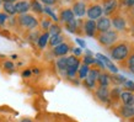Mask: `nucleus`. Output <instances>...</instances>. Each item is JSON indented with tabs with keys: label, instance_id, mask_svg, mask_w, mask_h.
Segmentation results:
<instances>
[{
	"label": "nucleus",
	"instance_id": "f257e3e1",
	"mask_svg": "<svg viewBox=\"0 0 134 122\" xmlns=\"http://www.w3.org/2000/svg\"><path fill=\"white\" fill-rule=\"evenodd\" d=\"M134 51L133 43L129 42V41H118L116 42L113 46H111L108 48V52H110V59L112 62H117L119 64H123L126 59L130 56V53Z\"/></svg>",
	"mask_w": 134,
	"mask_h": 122
},
{
	"label": "nucleus",
	"instance_id": "f03ea898",
	"mask_svg": "<svg viewBox=\"0 0 134 122\" xmlns=\"http://www.w3.org/2000/svg\"><path fill=\"white\" fill-rule=\"evenodd\" d=\"M16 24L17 26H21L22 29L27 30V31H33V30L38 29V25H40V21L35 15L32 14H24V15H17L16 16Z\"/></svg>",
	"mask_w": 134,
	"mask_h": 122
},
{
	"label": "nucleus",
	"instance_id": "7ed1b4c3",
	"mask_svg": "<svg viewBox=\"0 0 134 122\" xmlns=\"http://www.w3.org/2000/svg\"><path fill=\"white\" fill-rule=\"evenodd\" d=\"M101 47L105 48H110L111 46H113L116 42L119 41V33L117 31H114L113 29L107 31V32H102V33H97V36L95 37Z\"/></svg>",
	"mask_w": 134,
	"mask_h": 122
},
{
	"label": "nucleus",
	"instance_id": "20e7f679",
	"mask_svg": "<svg viewBox=\"0 0 134 122\" xmlns=\"http://www.w3.org/2000/svg\"><path fill=\"white\" fill-rule=\"evenodd\" d=\"M102 70H100L98 68L96 67H90V70H89V74L87 77L81 80V84L84 85V88H86L87 90L90 91H93V90L97 88V78L100 75Z\"/></svg>",
	"mask_w": 134,
	"mask_h": 122
},
{
	"label": "nucleus",
	"instance_id": "39448f33",
	"mask_svg": "<svg viewBox=\"0 0 134 122\" xmlns=\"http://www.w3.org/2000/svg\"><path fill=\"white\" fill-rule=\"evenodd\" d=\"M111 19V24H112V27H113L114 31L119 32H124L128 30V22H127V19L123 16L121 11L116 12L114 15L110 17Z\"/></svg>",
	"mask_w": 134,
	"mask_h": 122
},
{
	"label": "nucleus",
	"instance_id": "423d86ee",
	"mask_svg": "<svg viewBox=\"0 0 134 122\" xmlns=\"http://www.w3.org/2000/svg\"><path fill=\"white\" fill-rule=\"evenodd\" d=\"M98 3H100V5H101V8H102L103 16L111 17L116 12L119 11L118 0H98Z\"/></svg>",
	"mask_w": 134,
	"mask_h": 122
},
{
	"label": "nucleus",
	"instance_id": "0eeeda50",
	"mask_svg": "<svg viewBox=\"0 0 134 122\" xmlns=\"http://www.w3.org/2000/svg\"><path fill=\"white\" fill-rule=\"evenodd\" d=\"M101 16H103V12H102V8L98 1H91L87 4L86 8V19L96 21L97 19H100Z\"/></svg>",
	"mask_w": 134,
	"mask_h": 122
},
{
	"label": "nucleus",
	"instance_id": "6e6552de",
	"mask_svg": "<svg viewBox=\"0 0 134 122\" xmlns=\"http://www.w3.org/2000/svg\"><path fill=\"white\" fill-rule=\"evenodd\" d=\"M82 21H84V19H74V20L64 24V29L69 33L81 36L84 33L82 32Z\"/></svg>",
	"mask_w": 134,
	"mask_h": 122
},
{
	"label": "nucleus",
	"instance_id": "1a4fd4ad",
	"mask_svg": "<svg viewBox=\"0 0 134 122\" xmlns=\"http://www.w3.org/2000/svg\"><path fill=\"white\" fill-rule=\"evenodd\" d=\"M86 8H87V4L84 3V1H80V0H75L71 3V11H73L74 16L76 19H84L86 16Z\"/></svg>",
	"mask_w": 134,
	"mask_h": 122
},
{
	"label": "nucleus",
	"instance_id": "9d476101",
	"mask_svg": "<svg viewBox=\"0 0 134 122\" xmlns=\"http://www.w3.org/2000/svg\"><path fill=\"white\" fill-rule=\"evenodd\" d=\"M93 96L101 104H110L111 99H110V88H101L97 86L96 89L93 90Z\"/></svg>",
	"mask_w": 134,
	"mask_h": 122
},
{
	"label": "nucleus",
	"instance_id": "9b49d317",
	"mask_svg": "<svg viewBox=\"0 0 134 122\" xmlns=\"http://www.w3.org/2000/svg\"><path fill=\"white\" fill-rule=\"evenodd\" d=\"M82 32L87 37L97 36V29H96V21L90 20V19H84L82 21Z\"/></svg>",
	"mask_w": 134,
	"mask_h": 122
},
{
	"label": "nucleus",
	"instance_id": "f8f14e48",
	"mask_svg": "<svg viewBox=\"0 0 134 122\" xmlns=\"http://www.w3.org/2000/svg\"><path fill=\"white\" fill-rule=\"evenodd\" d=\"M70 49H71V46L68 43V42H63L60 45L55 46L52 48V54L55 58H60V57H66L70 53Z\"/></svg>",
	"mask_w": 134,
	"mask_h": 122
},
{
	"label": "nucleus",
	"instance_id": "ddd939ff",
	"mask_svg": "<svg viewBox=\"0 0 134 122\" xmlns=\"http://www.w3.org/2000/svg\"><path fill=\"white\" fill-rule=\"evenodd\" d=\"M95 58H96V59H98V61H101L102 63H103V65H105L106 69L110 70L112 74H117L118 73L117 65L114 64L113 62L111 61V59L107 57V56L102 54V53H96V54H95Z\"/></svg>",
	"mask_w": 134,
	"mask_h": 122
},
{
	"label": "nucleus",
	"instance_id": "4468645a",
	"mask_svg": "<svg viewBox=\"0 0 134 122\" xmlns=\"http://www.w3.org/2000/svg\"><path fill=\"white\" fill-rule=\"evenodd\" d=\"M96 29H97V33L107 32L112 30V24H111V19L107 16H101L100 19L96 20Z\"/></svg>",
	"mask_w": 134,
	"mask_h": 122
},
{
	"label": "nucleus",
	"instance_id": "2eb2a0df",
	"mask_svg": "<svg viewBox=\"0 0 134 122\" xmlns=\"http://www.w3.org/2000/svg\"><path fill=\"white\" fill-rule=\"evenodd\" d=\"M58 19H59V24H66L69 21L76 19L74 16L73 11L70 8H60L59 9V12H58Z\"/></svg>",
	"mask_w": 134,
	"mask_h": 122
},
{
	"label": "nucleus",
	"instance_id": "dca6fc26",
	"mask_svg": "<svg viewBox=\"0 0 134 122\" xmlns=\"http://www.w3.org/2000/svg\"><path fill=\"white\" fill-rule=\"evenodd\" d=\"M119 101L122 102L124 106H134V93L122 90L121 91V96H119Z\"/></svg>",
	"mask_w": 134,
	"mask_h": 122
},
{
	"label": "nucleus",
	"instance_id": "f3484780",
	"mask_svg": "<svg viewBox=\"0 0 134 122\" xmlns=\"http://www.w3.org/2000/svg\"><path fill=\"white\" fill-rule=\"evenodd\" d=\"M16 15H24L30 11V1L29 0H19L15 3Z\"/></svg>",
	"mask_w": 134,
	"mask_h": 122
},
{
	"label": "nucleus",
	"instance_id": "a211bd4d",
	"mask_svg": "<svg viewBox=\"0 0 134 122\" xmlns=\"http://www.w3.org/2000/svg\"><path fill=\"white\" fill-rule=\"evenodd\" d=\"M30 1V10L37 15V16H43V5L40 0H29Z\"/></svg>",
	"mask_w": 134,
	"mask_h": 122
},
{
	"label": "nucleus",
	"instance_id": "6ab92c4d",
	"mask_svg": "<svg viewBox=\"0 0 134 122\" xmlns=\"http://www.w3.org/2000/svg\"><path fill=\"white\" fill-rule=\"evenodd\" d=\"M118 115H121L126 120H132L134 117V106H124L122 105L118 110Z\"/></svg>",
	"mask_w": 134,
	"mask_h": 122
},
{
	"label": "nucleus",
	"instance_id": "aec40b11",
	"mask_svg": "<svg viewBox=\"0 0 134 122\" xmlns=\"http://www.w3.org/2000/svg\"><path fill=\"white\" fill-rule=\"evenodd\" d=\"M111 80H110V74L106 72H101L97 78V86L101 88H110Z\"/></svg>",
	"mask_w": 134,
	"mask_h": 122
},
{
	"label": "nucleus",
	"instance_id": "412c9836",
	"mask_svg": "<svg viewBox=\"0 0 134 122\" xmlns=\"http://www.w3.org/2000/svg\"><path fill=\"white\" fill-rule=\"evenodd\" d=\"M3 12H5L9 17L16 16V9H15V3L12 1H8V3H3Z\"/></svg>",
	"mask_w": 134,
	"mask_h": 122
},
{
	"label": "nucleus",
	"instance_id": "4be33fe9",
	"mask_svg": "<svg viewBox=\"0 0 134 122\" xmlns=\"http://www.w3.org/2000/svg\"><path fill=\"white\" fill-rule=\"evenodd\" d=\"M55 65H57V69L63 78L66 77V57H60V58H57L55 61Z\"/></svg>",
	"mask_w": 134,
	"mask_h": 122
},
{
	"label": "nucleus",
	"instance_id": "5701e85b",
	"mask_svg": "<svg viewBox=\"0 0 134 122\" xmlns=\"http://www.w3.org/2000/svg\"><path fill=\"white\" fill-rule=\"evenodd\" d=\"M38 21H40L38 29L41 30V32H48V30L51 27V25L53 24V21L48 16H46V15L41 16V19H38Z\"/></svg>",
	"mask_w": 134,
	"mask_h": 122
},
{
	"label": "nucleus",
	"instance_id": "b1692460",
	"mask_svg": "<svg viewBox=\"0 0 134 122\" xmlns=\"http://www.w3.org/2000/svg\"><path fill=\"white\" fill-rule=\"evenodd\" d=\"M48 41H49V33L48 32H41L38 40H37V47L40 49H46L48 46Z\"/></svg>",
	"mask_w": 134,
	"mask_h": 122
},
{
	"label": "nucleus",
	"instance_id": "393cba45",
	"mask_svg": "<svg viewBox=\"0 0 134 122\" xmlns=\"http://www.w3.org/2000/svg\"><path fill=\"white\" fill-rule=\"evenodd\" d=\"M64 41H65V36L63 33H60V35H54V36H49L48 46L51 48H53V47H55V46L63 43Z\"/></svg>",
	"mask_w": 134,
	"mask_h": 122
},
{
	"label": "nucleus",
	"instance_id": "a878e982",
	"mask_svg": "<svg viewBox=\"0 0 134 122\" xmlns=\"http://www.w3.org/2000/svg\"><path fill=\"white\" fill-rule=\"evenodd\" d=\"M43 15L48 16L53 22H59V19H58V14L54 11V9L52 6H43Z\"/></svg>",
	"mask_w": 134,
	"mask_h": 122
},
{
	"label": "nucleus",
	"instance_id": "bb28decb",
	"mask_svg": "<svg viewBox=\"0 0 134 122\" xmlns=\"http://www.w3.org/2000/svg\"><path fill=\"white\" fill-rule=\"evenodd\" d=\"M89 70H90V67H89V65H86V64H84V63H81V64H80V67H79V69H77L76 78H77V79H79L80 81L84 80V79L87 77V74H89Z\"/></svg>",
	"mask_w": 134,
	"mask_h": 122
},
{
	"label": "nucleus",
	"instance_id": "cd10ccee",
	"mask_svg": "<svg viewBox=\"0 0 134 122\" xmlns=\"http://www.w3.org/2000/svg\"><path fill=\"white\" fill-rule=\"evenodd\" d=\"M63 32V26H62L59 22H53L51 25V27L48 30L49 36H54V35H60Z\"/></svg>",
	"mask_w": 134,
	"mask_h": 122
},
{
	"label": "nucleus",
	"instance_id": "c85d7f7f",
	"mask_svg": "<svg viewBox=\"0 0 134 122\" xmlns=\"http://www.w3.org/2000/svg\"><path fill=\"white\" fill-rule=\"evenodd\" d=\"M110 80H111V83H113L114 85H122L127 79L123 75L117 73V74H110Z\"/></svg>",
	"mask_w": 134,
	"mask_h": 122
},
{
	"label": "nucleus",
	"instance_id": "c756f323",
	"mask_svg": "<svg viewBox=\"0 0 134 122\" xmlns=\"http://www.w3.org/2000/svg\"><path fill=\"white\" fill-rule=\"evenodd\" d=\"M3 69H4V72H6V73L12 74L14 72H15V69H16V64H15L11 59L5 61L4 63H3Z\"/></svg>",
	"mask_w": 134,
	"mask_h": 122
},
{
	"label": "nucleus",
	"instance_id": "7c9ffc66",
	"mask_svg": "<svg viewBox=\"0 0 134 122\" xmlns=\"http://www.w3.org/2000/svg\"><path fill=\"white\" fill-rule=\"evenodd\" d=\"M122 65H124V67H126L127 69L129 70L130 73L134 74V51L130 53V56L127 58L126 62H124Z\"/></svg>",
	"mask_w": 134,
	"mask_h": 122
},
{
	"label": "nucleus",
	"instance_id": "2f4dec72",
	"mask_svg": "<svg viewBox=\"0 0 134 122\" xmlns=\"http://www.w3.org/2000/svg\"><path fill=\"white\" fill-rule=\"evenodd\" d=\"M81 63L89 65V67H93L95 63H96V58H95V56H82Z\"/></svg>",
	"mask_w": 134,
	"mask_h": 122
},
{
	"label": "nucleus",
	"instance_id": "473e14b6",
	"mask_svg": "<svg viewBox=\"0 0 134 122\" xmlns=\"http://www.w3.org/2000/svg\"><path fill=\"white\" fill-rule=\"evenodd\" d=\"M122 90L134 93V80H126L122 84Z\"/></svg>",
	"mask_w": 134,
	"mask_h": 122
},
{
	"label": "nucleus",
	"instance_id": "72a5a7b5",
	"mask_svg": "<svg viewBox=\"0 0 134 122\" xmlns=\"http://www.w3.org/2000/svg\"><path fill=\"white\" fill-rule=\"evenodd\" d=\"M40 35H41V31H40V30H33V31H30L27 38H29L30 42H35V43H36L37 40H38V37H40Z\"/></svg>",
	"mask_w": 134,
	"mask_h": 122
},
{
	"label": "nucleus",
	"instance_id": "f704fd0d",
	"mask_svg": "<svg viewBox=\"0 0 134 122\" xmlns=\"http://www.w3.org/2000/svg\"><path fill=\"white\" fill-rule=\"evenodd\" d=\"M70 52H71L73 56H75V57H77V58L82 57V49L80 48V47H71Z\"/></svg>",
	"mask_w": 134,
	"mask_h": 122
},
{
	"label": "nucleus",
	"instance_id": "c9c22d12",
	"mask_svg": "<svg viewBox=\"0 0 134 122\" xmlns=\"http://www.w3.org/2000/svg\"><path fill=\"white\" fill-rule=\"evenodd\" d=\"M42 3V5L43 6H55V5L59 3V0H40Z\"/></svg>",
	"mask_w": 134,
	"mask_h": 122
},
{
	"label": "nucleus",
	"instance_id": "e433bc0d",
	"mask_svg": "<svg viewBox=\"0 0 134 122\" xmlns=\"http://www.w3.org/2000/svg\"><path fill=\"white\" fill-rule=\"evenodd\" d=\"M21 77L25 78V79H29V78L32 77V70L31 69H25L21 72Z\"/></svg>",
	"mask_w": 134,
	"mask_h": 122
},
{
	"label": "nucleus",
	"instance_id": "4c0bfd02",
	"mask_svg": "<svg viewBox=\"0 0 134 122\" xmlns=\"http://www.w3.org/2000/svg\"><path fill=\"white\" fill-rule=\"evenodd\" d=\"M9 20V16L5 12H0V26H4L5 22Z\"/></svg>",
	"mask_w": 134,
	"mask_h": 122
},
{
	"label": "nucleus",
	"instance_id": "58836bf2",
	"mask_svg": "<svg viewBox=\"0 0 134 122\" xmlns=\"http://www.w3.org/2000/svg\"><path fill=\"white\" fill-rule=\"evenodd\" d=\"M75 42H76L77 43V46H79V47H80V48H84L85 49L86 48V42L84 40H82V38H80V37H77V38H75Z\"/></svg>",
	"mask_w": 134,
	"mask_h": 122
},
{
	"label": "nucleus",
	"instance_id": "ea45409f",
	"mask_svg": "<svg viewBox=\"0 0 134 122\" xmlns=\"http://www.w3.org/2000/svg\"><path fill=\"white\" fill-rule=\"evenodd\" d=\"M20 122H35V121H33L32 118H30V117H24Z\"/></svg>",
	"mask_w": 134,
	"mask_h": 122
},
{
	"label": "nucleus",
	"instance_id": "a19ab883",
	"mask_svg": "<svg viewBox=\"0 0 134 122\" xmlns=\"http://www.w3.org/2000/svg\"><path fill=\"white\" fill-rule=\"evenodd\" d=\"M32 70V75L33 74H35V75H38V74H40V69H38V68H33V69H31Z\"/></svg>",
	"mask_w": 134,
	"mask_h": 122
},
{
	"label": "nucleus",
	"instance_id": "79ce46f5",
	"mask_svg": "<svg viewBox=\"0 0 134 122\" xmlns=\"http://www.w3.org/2000/svg\"><path fill=\"white\" fill-rule=\"evenodd\" d=\"M17 58H19V56H17V54H11V61H16Z\"/></svg>",
	"mask_w": 134,
	"mask_h": 122
},
{
	"label": "nucleus",
	"instance_id": "37998d69",
	"mask_svg": "<svg viewBox=\"0 0 134 122\" xmlns=\"http://www.w3.org/2000/svg\"><path fill=\"white\" fill-rule=\"evenodd\" d=\"M80 1H84V3L87 4V3H91V1H93V0H80Z\"/></svg>",
	"mask_w": 134,
	"mask_h": 122
},
{
	"label": "nucleus",
	"instance_id": "c03bdc74",
	"mask_svg": "<svg viewBox=\"0 0 134 122\" xmlns=\"http://www.w3.org/2000/svg\"><path fill=\"white\" fill-rule=\"evenodd\" d=\"M65 3H73V1H75V0H64Z\"/></svg>",
	"mask_w": 134,
	"mask_h": 122
},
{
	"label": "nucleus",
	"instance_id": "a18cd8bd",
	"mask_svg": "<svg viewBox=\"0 0 134 122\" xmlns=\"http://www.w3.org/2000/svg\"><path fill=\"white\" fill-rule=\"evenodd\" d=\"M133 31H134V22L132 24V32H133Z\"/></svg>",
	"mask_w": 134,
	"mask_h": 122
},
{
	"label": "nucleus",
	"instance_id": "49530a36",
	"mask_svg": "<svg viewBox=\"0 0 134 122\" xmlns=\"http://www.w3.org/2000/svg\"><path fill=\"white\" fill-rule=\"evenodd\" d=\"M12 3H16V1H19V0H11Z\"/></svg>",
	"mask_w": 134,
	"mask_h": 122
},
{
	"label": "nucleus",
	"instance_id": "de8ad7c7",
	"mask_svg": "<svg viewBox=\"0 0 134 122\" xmlns=\"http://www.w3.org/2000/svg\"><path fill=\"white\" fill-rule=\"evenodd\" d=\"M1 4H3V0H0V5H1Z\"/></svg>",
	"mask_w": 134,
	"mask_h": 122
},
{
	"label": "nucleus",
	"instance_id": "09e8293b",
	"mask_svg": "<svg viewBox=\"0 0 134 122\" xmlns=\"http://www.w3.org/2000/svg\"><path fill=\"white\" fill-rule=\"evenodd\" d=\"M132 120H133V122H134V117H133V118H132Z\"/></svg>",
	"mask_w": 134,
	"mask_h": 122
}]
</instances>
